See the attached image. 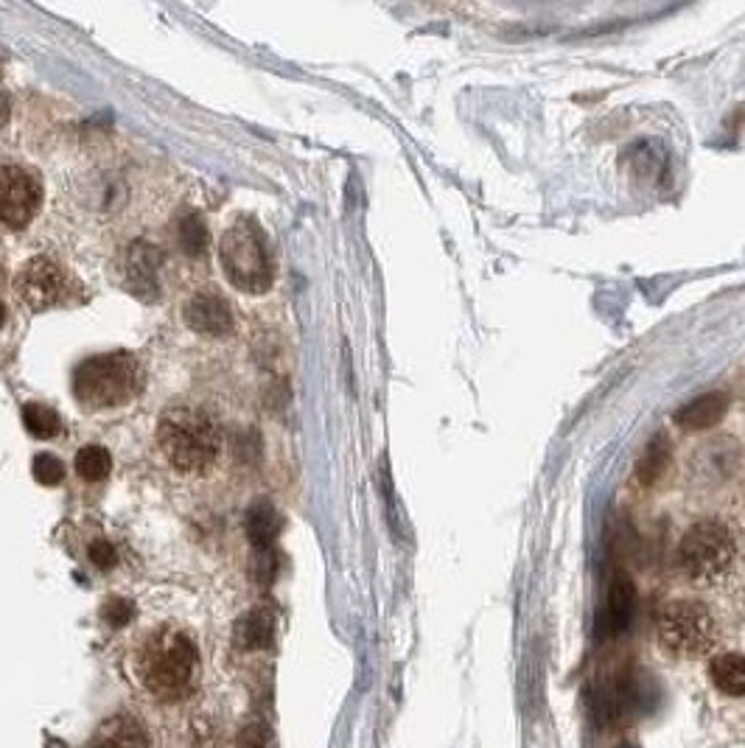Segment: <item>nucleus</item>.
Returning <instances> with one entry per match:
<instances>
[{"label": "nucleus", "mask_w": 745, "mask_h": 748, "mask_svg": "<svg viewBox=\"0 0 745 748\" xmlns=\"http://www.w3.org/2000/svg\"><path fill=\"white\" fill-rule=\"evenodd\" d=\"M157 443L175 471L205 474L221 451V430L208 412L171 407L157 423Z\"/></svg>", "instance_id": "obj_1"}, {"label": "nucleus", "mask_w": 745, "mask_h": 748, "mask_svg": "<svg viewBox=\"0 0 745 748\" xmlns=\"http://www.w3.org/2000/svg\"><path fill=\"white\" fill-rule=\"evenodd\" d=\"M141 384V371L132 353H101L85 359L73 371V396L87 410H110L132 401Z\"/></svg>", "instance_id": "obj_2"}, {"label": "nucleus", "mask_w": 745, "mask_h": 748, "mask_svg": "<svg viewBox=\"0 0 745 748\" xmlns=\"http://www.w3.org/2000/svg\"><path fill=\"white\" fill-rule=\"evenodd\" d=\"M219 264L239 292L264 294L273 287L269 244L253 219H239L233 228H227L219 244Z\"/></svg>", "instance_id": "obj_3"}, {"label": "nucleus", "mask_w": 745, "mask_h": 748, "mask_svg": "<svg viewBox=\"0 0 745 748\" xmlns=\"http://www.w3.org/2000/svg\"><path fill=\"white\" fill-rule=\"evenodd\" d=\"M196 644L180 631H163L141 653L143 684L160 698H177L196 676Z\"/></svg>", "instance_id": "obj_4"}, {"label": "nucleus", "mask_w": 745, "mask_h": 748, "mask_svg": "<svg viewBox=\"0 0 745 748\" xmlns=\"http://www.w3.org/2000/svg\"><path fill=\"white\" fill-rule=\"evenodd\" d=\"M734 555H737V547H734L732 533H729L726 524L714 519L693 524L678 544L681 572L704 586L723 578L732 569Z\"/></svg>", "instance_id": "obj_5"}, {"label": "nucleus", "mask_w": 745, "mask_h": 748, "mask_svg": "<svg viewBox=\"0 0 745 748\" xmlns=\"http://www.w3.org/2000/svg\"><path fill=\"white\" fill-rule=\"evenodd\" d=\"M659 639L675 656L695 659L707 653L718 639L712 612L698 600H673L659 614Z\"/></svg>", "instance_id": "obj_6"}, {"label": "nucleus", "mask_w": 745, "mask_h": 748, "mask_svg": "<svg viewBox=\"0 0 745 748\" xmlns=\"http://www.w3.org/2000/svg\"><path fill=\"white\" fill-rule=\"evenodd\" d=\"M43 205V189L17 166H0V221L9 228H26Z\"/></svg>", "instance_id": "obj_7"}, {"label": "nucleus", "mask_w": 745, "mask_h": 748, "mask_svg": "<svg viewBox=\"0 0 745 748\" xmlns=\"http://www.w3.org/2000/svg\"><path fill=\"white\" fill-rule=\"evenodd\" d=\"M17 292L26 300V306L34 312L51 309L62 292H65V278L59 273L57 264L48 258H32L23 264L17 275Z\"/></svg>", "instance_id": "obj_8"}, {"label": "nucleus", "mask_w": 745, "mask_h": 748, "mask_svg": "<svg viewBox=\"0 0 745 748\" xmlns=\"http://www.w3.org/2000/svg\"><path fill=\"white\" fill-rule=\"evenodd\" d=\"M185 323L202 337H227L233 331V309L221 294L202 289L185 303Z\"/></svg>", "instance_id": "obj_9"}, {"label": "nucleus", "mask_w": 745, "mask_h": 748, "mask_svg": "<svg viewBox=\"0 0 745 748\" xmlns=\"http://www.w3.org/2000/svg\"><path fill=\"white\" fill-rule=\"evenodd\" d=\"M636 605V589L630 583L628 575H616L609 586V594H605V603L600 608V617H597V631L600 637H616L628 628L630 617H634Z\"/></svg>", "instance_id": "obj_10"}, {"label": "nucleus", "mask_w": 745, "mask_h": 748, "mask_svg": "<svg viewBox=\"0 0 745 748\" xmlns=\"http://www.w3.org/2000/svg\"><path fill=\"white\" fill-rule=\"evenodd\" d=\"M163 253L146 241H135L130 244V258H127V283H130L132 294L141 300H157L160 298V283H157V269H160Z\"/></svg>", "instance_id": "obj_11"}, {"label": "nucleus", "mask_w": 745, "mask_h": 748, "mask_svg": "<svg viewBox=\"0 0 745 748\" xmlns=\"http://www.w3.org/2000/svg\"><path fill=\"white\" fill-rule=\"evenodd\" d=\"M729 410V398L726 393H704V396L693 398L681 407L678 412L673 415V421L678 423L684 432H704L712 430L723 421Z\"/></svg>", "instance_id": "obj_12"}, {"label": "nucleus", "mask_w": 745, "mask_h": 748, "mask_svg": "<svg viewBox=\"0 0 745 748\" xmlns=\"http://www.w3.org/2000/svg\"><path fill=\"white\" fill-rule=\"evenodd\" d=\"M87 748H152L141 723L130 715H116L98 726Z\"/></svg>", "instance_id": "obj_13"}, {"label": "nucleus", "mask_w": 745, "mask_h": 748, "mask_svg": "<svg viewBox=\"0 0 745 748\" xmlns=\"http://www.w3.org/2000/svg\"><path fill=\"white\" fill-rule=\"evenodd\" d=\"M244 530L247 539L253 541V547L269 550L273 547V541L280 535V530H284V516L275 510V505L261 499L255 502V505H250V510H247Z\"/></svg>", "instance_id": "obj_14"}, {"label": "nucleus", "mask_w": 745, "mask_h": 748, "mask_svg": "<svg viewBox=\"0 0 745 748\" xmlns=\"http://www.w3.org/2000/svg\"><path fill=\"white\" fill-rule=\"evenodd\" d=\"M273 628H275V623H273L269 608L259 605V608L247 612L244 617L236 623V631H233L236 648H241V651H261V648H266V644L273 642Z\"/></svg>", "instance_id": "obj_15"}, {"label": "nucleus", "mask_w": 745, "mask_h": 748, "mask_svg": "<svg viewBox=\"0 0 745 748\" xmlns=\"http://www.w3.org/2000/svg\"><path fill=\"white\" fill-rule=\"evenodd\" d=\"M709 676H712L714 687L723 696H745V656H740V653H720V656H714L712 664H709Z\"/></svg>", "instance_id": "obj_16"}, {"label": "nucleus", "mask_w": 745, "mask_h": 748, "mask_svg": "<svg viewBox=\"0 0 745 748\" xmlns=\"http://www.w3.org/2000/svg\"><path fill=\"white\" fill-rule=\"evenodd\" d=\"M670 457H673L670 443L664 441V437H656L648 449H645V455L639 457V462H636L634 476L641 488H653L656 482L664 476V471H668V466H670Z\"/></svg>", "instance_id": "obj_17"}, {"label": "nucleus", "mask_w": 745, "mask_h": 748, "mask_svg": "<svg viewBox=\"0 0 745 748\" xmlns=\"http://www.w3.org/2000/svg\"><path fill=\"white\" fill-rule=\"evenodd\" d=\"M23 423H26L28 435L39 437V441H51L62 430V418L57 415V410H51L48 403L28 401L23 407Z\"/></svg>", "instance_id": "obj_18"}, {"label": "nucleus", "mask_w": 745, "mask_h": 748, "mask_svg": "<svg viewBox=\"0 0 745 748\" xmlns=\"http://www.w3.org/2000/svg\"><path fill=\"white\" fill-rule=\"evenodd\" d=\"M76 471H79V476L87 482L107 480L112 471L110 451L101 449V446H82L76 455Z\"/></svg>", "instance_id": "obj_19"}, {"label": "nucleus", "mask_w": 745, "mask_h": 748, "mask_svg": "<svg viewBox=\"0 0 745 748\" xmlns=\"http://www.w3.org/2000/svg\"><path fill=\"white\" fill-rule=\"evenodd\" d=\"M177 239H180L182 250L189 255L205 253V244H208V230H205V221L196 214L185 216L180 221V230H177Z\"/></svg>", "instance_id": "obj_20"}, {"label": "nucleus", "mask_w": 745, "mask_h": 748, "mask_svg": "<svg viewBox=\"0 0 745 748\" xmlns=\"http://www.w3.org/2000/svg\"><path fill=\"white\" fill-rule=\"evenodd\" d=\"M34 480L39 482V485H59L62 482V476H65V466H62V460L53 455H48V451H43V455L34 457Z\"/></svg>", "instance_id": "obj_21"}, {"label": "nucleus", "mask_w": 745, "mask_h": 748, "mask_svg": "<svg viewBox=\"0 0 745 748\" xmlns=\"http://www.w3.org/2000/svg\"><path fill=\"white\" fill-rule=\"evenodd\" d=\"M236 748H269V729L261 721L247 723L236 737Z\"/></svg>", "instance_id": "obj_22"}, {"label": "nucleus", "mask_w": 745, "mask_h": 748, "mask_svg": "<svg viewBox=\"0 0 745 748\" xmlns=\"http://www.w3.org/2000/svg\"><path fill=\"white\" fill-rule=\"evenodd\" d=\"M132 614H135V608H132L130 600L112 598L110 603L105 605V619L112 625V628H123V625L132 619Z\"/></svg>", "instance_id": "obj_23"}, {"label": "nucleus", "mask_w": 745, "mask_h": 748, "mask_svg": "<svg viewBox=\"0 0 745 748\" xmlns=\"http://www.w3.org/2000/svg\"><path fill=\"white\" fill-rule=\"evenodd\" d=\"M253 572H255V578H259L261 586L273 583L275 572H278V555H275L273 550H261L259 558L253 560Z\"/></svg>", "instance_id": "obj_24"}, {"label": "nucleus", "mask_w": 745, "mask_h": 748, "mask_svg": "<svg viewBox=\"0 0 745 748\" xmlns=\"http://www.w3.org/2000/svg\"><path fill=\"white\" fill-rule=\"evenodd\" d=\"M91 560L98 566V569H110L116 564V550L110 547V541H93L91 544Z\"/></svg>", "instance_id": "obj_25"}, {"label": "nucleus", "mask_w": 745, "mask_h": 748, "mask_svg": "<svg viewBox=\"0 0 745 748\" xmlns=\"http://www.w3.org/2000/svg\"><path fill=\"white\" fill-rule=\"evenodd\" d=\"M9 112H12V105H9V96L3 91H0V130L7 126L9 121Z\"/></svg>", "instance_id": "obj_26"}, {"label": "nucleus", "mask_w": 745, "mask_h": 748, "mask_svg": "<svg viewBox=\"0 0 745 748\" xmlns=\"http://www.w3.org/2000/svg\"><path fill=\"white\" fill-rule=\"evenodd\" d=\"M3 319H7V309H3V303H0V326H3Z\"/></svg>", "instance_id": "obj_27"}, {"label": "nucleus", "mask_w": 745, "mask_h": 748, "mask_svg": "<svg viewBox=\"0 0 745 748\" xmlns=\"http://www.w3.org/2000/svg\"><path fill=\"white\" fill-rule=\"evenodd\" d=\"M616 748H639V746H634V743H620Z\"/></svg>", "instance_id": "obj_28"}]
</instances>
